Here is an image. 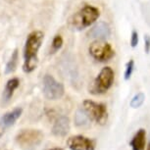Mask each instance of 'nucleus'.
Segmentation results:
<instances>
[{"instance_id":"3","label":"nucleus","mask_w":150,"mask_h":150,"mask_svg":"<svg viewBox=\"0 0 150 150\" xmlns=\"http://www.w3.org/2000/svg\"><path fill=\"white\" fill-rule=\"evenodd\" d=\"M115 80V73L112 68L104 67L95 78L89 92L93 95H100L106 93L111 88Z\"/></svg>"},{"instance_id":"17","label":"nucleus","mask_w":150,"mask_h":150,"mask_svg":"<svg viewBox=\"0 0 150 150\" xmlns=\"http://www.w3.org/2000/svg\"><path fill=\"white\" fill-rule=\"evenodd\" d=\"M144 100H145V95H144L142 92L137 93V94H135L132 99L131 107L134 109L139 108V107L142 106V104L144 103Z\"/></svg>"},{"instance_id":"5","label":"nucleus","mask_w":150,"mask_h":150,"mask_svg":"<svg viewBox=\"0 0 150 150\" xmlns=\"http://www.w3.org/2000/svg\"><path fill=\"white\" fill-rule=\"evenodd\" d=\"M42 93L48 100H58L63 97L65 87L53 76L46 74L42 79Z\"/></svg>"},{"instance_id":"20","label":"nucleus","mask_w":150,"mask_h":150,"mask_svg":"<svg viewBox=\"0 0 150 150\" xmlns=\"http://www.w3.org/2000/svg\"><path fill=\"white\" fill-rule=\"evenodd\" d=\"M144 50L148 54L150 52V35H144Z\"/></svg>"},{"instance_id":"6","label":"nucleus","mask_w":150,"mask_h":150,"mask_svg":"<svg viewBox=\"0 0 150 150\" xmlns=\"http://www.w3.org/2000/svg\"><path fill=\"white\" fill-rule=\"evenodd\" d=\"M44 139V134L40 129H22L16 135V142L23 148H33L40 144Z\"/></svg>"},{"instance_id":"7","label":"nucleus","mask_w":150,"mask_h":150,"mask_svg":"<svg viewBox=\"0 0 150 150\" xmlns=\"http://www.w3.org/2000/svg\"><path fill=\"white\" fill-rule=\"evenodd\" d=\"M90 56L98 62L110 61L115 56V50L112 45L104 40H94L88 47Z\"/></svg>"},{"instance_id":"18","label":"nucleus","mask_w":150,"mask_h":150,"mask_svg":"<svg viewBox=\"0 0 150 150\" xmlns=\"http://www.w3.org/2000/svg\"><path fill=\"white\" fill-rule=\"evenodd\" d=\"M134 61L132 60H129L128 63H127V66H126V71H125V80L128 81L131 79L132 75V72H134Z\"/></svg>"},{"instance_id":"2","label":"nucleus","mask_w":150,"mask_h":150,"mask_svg":"<svg viewBox=\"0 0 150 150\" xmlns=\"http://www.w3.org/2000/svg\"><path fill=\"white\" fill-rule=\"evenodd\" d=\"M100 17V11L91 5H86L69 19V26L73 30H81L91 26Z\"/></svg>"},{"instance_id":"1","label":"nucleus","mask_w":150,"mask_h":150,"mask_svg":"<svg viewBox=\"0 0 150 150\" xmlns=\"http://www.w3.org/2000/svg\"><path fill=\"white\" fill-rule=\"evenodd\" d=\"M44 39V33L41 30H35L30 32L26 38L24 46V63L23 71L27 74L33 72L38 63V51Z\"/></svg>"},{"instance_id":"12","label":"nucleus","mask_w":150,"mask_h":150,"mask_svg":"<svg viewBox=\"0 0 150 150\" xmlns=\"http://www.w3.org/2000/svg\"><path fill=\"white\" fill-rule=\"evenodd\" d=\"M20 86V80L18 78H12L7 81L5 88L2 93V102L8 103L12 99L16 89Z\"/></svg>"},{"instance_id":"11","label":"nucleus","mask_w":150,"mask_h":150,"mask_svg":"<svg viewBox=\"0 0 150 150\" xmlns=\"http://www.w3.org/2000/svg\"><path fill=\"white\" fill-rule=\"evenodd\" d=\"M22 113H23V109L20 108V107L13 109L10 112L5 113L0 118V126L2 128H10V127H12L22 116Z\"/></svg>"},{"instance_id":"4","label":"nucleus","mask_w":150,"mask_h":150,"mask_svg":"<svg viewBox=\"0 0 150 150\" xmlns=\"http://www.w3.org/2000/svg\"><path fill=\"white\" fill-rule=\"evenodd\" d=\"M83 110L89 120L94 121L100 126H104L108 121V110L103 103L86 99L83 102Z\"/></svg>"},{"instance_id":"21","label":"nucleus","mask_w":150,"mask_h":150,"mask_svg":"<svg viewBox=\"0 0 150 150\" xmlns=\"http://www.w3.org/2000/svg\"><path fill=\"white\" fill-rule=\"evenodd\" d=\"M49 150H63V149L59 148V147H55V148H52V149H49Z\"/></svg>"},{"instance_id":"13","label":"nucleus","mask_w":150,"mask_h":150,"mask_svg":"<svg viewBox=\"0 0 150 150\" xmlns=\"http://www.w3.org/2000/svg\"><path fill=\"white\" fill-rule=\"evenodd\" d=\"M129 145L132 150H145L146 147V131L144 129H139L135 132L132 138Z\"/></svg>"},{"instance_id":"22","label":"nucleus","mask_w":150,"mask_h":150,"mask_svg":"<svg viewBox=\"0 0 150 150\" xmlns=\"http://www.w3.org/2000/svg\"><path fill=\"white\" fill-rule=\"evenodd\" d=\"M146 150H150V142L148 143V145L146 146Z\"/></svg>"},{"instance_id":"10","label":"nucleus","mask_w":150,"mask_h":150,"mask_svg":"<svg viewBox=\"0 0 150 150\" xmlns=\"http://www.w3.org/2000/svg\"><path fill=\"white\" fill-rule=\"evenodd\" d=\"M70 131V120L67 116H59L52 127V134L55 137H65Z\"/></svg>"},{"instance_id":"9","label":"nucleus","mask_w":150,"mask_h":150,"mask_svg":"<svg viewBox=\"0 0 150 150\" xmlns=\"http://www.w3.org/2000/svg\"><path fill=\"white\" fill-rule=\"evenodd\" d=\"M110 35H111V29L105 22H99L95 24L87 33L88 38H96V40H103L109 38Z\"/></svg>"},{"instance_id":"8","label":"nucleus","mask_w":150,"mask_h":150,"mask_svg":"<svg viewBox=\"0 0 150 150\" xmlns=\"http://www.w3.org/2000/svg\"><path fill=\"white\" fill-rule=\"evenodd\" d=\"M67 146L70 150H95V141L84 135H73L68 138Z\"/></svg>"},{"instance_id":"16","label":"nucleus","mask_w":150,"mask_h":150,"mask_svg":"<svg viewBox=\"0 0 150 150\" xmlns=\"http://www.w3.org/2000/svg\"><path fill=\"white\" fill-rule=\"evenodd\" d=\"M64 40L62 35H56L54 38H53L52 43H51V50H50V53H55L57 52L58 50H60L62 46H63Z\"/></svg>"},{"instance_id":"19","label":"nucleus","mask_w":150,"mask_h":150,"mask_svg":"<svg viewBox=\"0 0 150 150\" xmlns=\"http://www.w3.org/2000/svg\"><path fill=\"white\" fill-rule=\"evenodd\" d=\"M138 41H139V38H138V33L137 30H132V36H131V46L132 48L137 47L138 45Z\"/></svg>"},{"instance_id":"14","label":"nucleus","mask_w":150,"mask_h":150,"mask_svg":"<svg viewBox=\"0 0 150 150\" xmlns=\"http://www.w3.org/2000/svg\"><path fill=\"white\" fill-rule=\"evenodd\" d=\"M19 62V50L16 49L14 50L11 54L9 60H8L6 67H5V74H12L16 71L17 66H18Z\"/></svg>"},{"instance_id":"15","label":"nucleus","mask_w":150,"mask_h":150,"mask_svg":"<svg viewBox=\"0 0 150 150\" xmlns=\"http://www.w3.org/2000/svg\"><path fill=\"white\" fill-rule=\"evenodd\" d=\"M88 120L89 119L86 116V113H84L83 110H79V111L76 113L75 122H76V125H77V126H79V127L84 126L86 124H87Z\"/></svg>"},{"instance_id":"23","label":"nucleus","mask_w":150,"mask_h":150,"mask_svg":"<svg viewBox=\"0 0 150 150\" xmlns=\"http://www.w3.org/2000/svg\"><path fill=\"white\" fill-rule=\"evenodd\" d=\"M1 134H1V132H0V137H1Z\"/></svg>"}]
</instances>
